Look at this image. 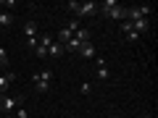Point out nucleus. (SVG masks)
Here are the masks:
<instances>
[{
    "label": "nucleus",
    "mask_w": 158,
    "mask_h": 118,
    "mask_svg": "<svg viewBox=\"0 0 158 118\" xmlns=\"http://www.w3.org/2000/svg\"><path fill=\"white\" fill-rule=\"evenodd\" d=\"M98 13H103L106 18H116V21H121V18L127 16V8H121L116 0H106V3L98 6Z\"/></svg>",
    "instance_id": "f257e3e1"
},
{
    "label": "nucleus",
    "mask_w": 158,
    "mask_h": 118,
    "mask_svg": "<svg viewBox=\"0 0 158 118\" xmlns=\"http://www.w3.org/2000/svg\"><path fill=\"white\" fill-rule=\"evenodd\" d=\"M69 11H74L77 16H95V13H98V3H92V0H87V3L69 0Z\"/></svg>",
    "instance_id": "f03ea898"
},
{
    "label": "nucleus",
    "mask_w": 158,
    "mask_h": 118,
    "mask_svg": "<svg viewBox=\"0 0 158 118\" xmlns=\"http://www.w3.org/2000/svg\"><path fill=\"white\" fill-rule=\"evenodd\" d=\"M21 108V97H8L0 95V113H16Z\"/></svg>",
    "instance_id": "7ed1b4c3"
},
{
    "label": "nucleus",
    "mask_w": 158,
    "mask_h": 118,
    "mask_svg": "<svg viewBox=\"0 0 158 118\" xmlns=\"http://www.w3.org/2000/svg\"><path fill=\"white\" fill-rule=\"evenodd\" d=\"M50 81H53V71H40V73H34V87H37V92H48V87H50Z\"/></svg>",
    "instance_id": "20e7f679"
},
{
    "label": "nucleus",
    "mask_w": 158,
    "mask_h": 118,
    "mask_svg": "<svg viewBox=\"0 0 158 118\" xmlns=\"http://www.w3.org/2000/svg\"><path fill=\"white\" fill-rule=\"evenodd\" d=\"M50 42H53V39L48 37V34H42L40 42H37V47H34V55H37V58H48V47H50Z\"/></svg>",
    "instance_id": "39448f33"
},
{
    "label": "nucleus",
    "mask_w": 158,
    "mask_h": 118,
    "mask_svg": "<svg viewBox=\"0 0 158 118\" xmlns=\"http://www.w3.org/2000/svg\"><path fill=\"white\" fill-rule=\"evenodd\" d=\"M129 24H132V29H135L137 34H142V32L150 29V18H135V21H129Z\"/></svg>",
    "instance_id": "423d86ee"
},
{
    "label": "nucleus",
    "mask_w": 158,
    "mask_h": 118,
    "mask_svg": "<svg viewBox=\"0 0 158 118\" xmlns=\"http://www.w3.org/2000/svg\"><path fill=\"white\" fill-rule=\"evenodd\" d=\"M121 32H124V37L129 39V42H137V39H140V34H137L135 29H132V24H129V21H124V24H121Z\"/></svg>",
    "instance_id": "0eeeda50"
},
{
    "label": "nucleus",
    "mask_w": 158,
    "mask_h": 118,
    "mask_svg": "<svg viewBox=\"0 0 158 118\" xmlns=\"http://www.w3.org/2000/svg\"><path fill=\"white\" fill-rule=\"evenodd\" d=\"M95 76L106 81L108 79V66H106V58H98V68H95Z\"/></svg>",
    "instance_id": "6e6552de"
},
{
    "label": "nucleus",
    "mask_w": 158,
    "mask_h": 118,
    "mask_svg": "<svg viewBox=\"0 0 158 118\" xmlns=\"http://www.w3.org/2000/svg\"><path fill=\"white\" fill-rule=\"evenodd\" d=\"M13 79H16V73H13V71H8L6 76L0 73V92H6L8 87H11V81H13Z\"/></svg>",
    "instance_id": "1a4fd4ad"
},
{
    "label": "nucleus",
    "mask_w": 158,
    "mask_h": 118,
    "mask_svg": "<svg viewBox=\"0 0 158 118\" xmlns=\"http://www.w3.org/2000/svg\"><path fill=\"white\" fill-rule=\"evenodd\" d=\"M79 55L82 58H95V45L92 42H85V45L79 47Z\"/></svg>",
    "instance_id": "9d476101"
},
{
    "label": "nucleus",
    "mask_w": 158,
    "mask_h": 118,
    "mask_svg": "<svg viewBox=\"0 0 158 118\" xmlns=\"http://www.w3.org/2000/svg\"><path fill=\"white\" fill-rule=\"evenodd\" d=\"M63 53H66V50H63V45H58V42H50V47H48V55H50V58H61Z\"/></svg>",
    "instance_id": "9b49d317"
},
{
    "label": "nucleus",
    "mask_w": 158,
    "mask_h": 118,
    "mask_svg": "<svg viewBox=\"0 0 158 118\" xmlns=\"http://www.w3.org/2000/svg\"><path fill=\"white\" fill-rule=\"evenodd\" d=\"M24 34H27L29 39L37 37V21H27V24H24Z\"/></svg>",
    "instance_id": "f8f14e48"
},
{
    "label": "nucleus",
    "mask_w": 158,
    "mask_h": 118,
    "mask_svg": "<svg viewBox=\"0 0 158 118\" xmlns=\"http://www.w3.org/2000/svg\"><path fill=\"white\" fill-rule=\"evenodd\" d=\"M79 47H82V42H79L77 37H71L66 45H63V50H69V53H79Z\"/></svg>",
    "instance_id": "ddd939ff"
},
{
    "label": "nucleus",
    "mask_w": 158,
    "mask_h": 118,
    "mask_svg": "<svg viewBox=\"0 0 158 118\" xmlns=\"http://www.w3.org/2000/svg\"><path fill=\"white\" fill-rule=\"evenodd\" d=\"M74 37H77L79 42H82V45H85V42H90V32H87V29H82V26H79L77 32H74Z\"/></svg>",
    "instance_id": "4468645a"
},
{
    "label": "nucleus",
    "mask_w": 158,
    "mask_h": 118,
    "mask_svg": "<svg viewBox=\"0 0 158 118\" xmlns=\"http://www.w3.org/2000/svg\"><path fill=\"white\" fill-rule=\"evenodd\" d=\"M71 37H74V34H71V32H69V29H66V26H63V29H61V32H58V45H66V42H69V39H71Z\"/></svg>",
    "instance_id": "2eb2a0df"
},
{
    "label": "nucleus",
    "mask_w": 158,
    "mask_h": 118,
    "mask_svg": "<svg viewBox=\"0 0 158 118\" xmlns=\"http://www.w3.org/2000/svg\"><path fill=\"white\" fill-rule=\"evenodd\" d=\"M11 24H13L11 13H0V29H3V26H11Z\"/></svg>",
    "instance_id": "dca6fc26"
},
{
    "label": "nucleus",
    "mask_w": 158,
    "mask_h": 118,
    "mask_svg": "<svg viewBox=\"0 0 158 118\" xmlns=\"http://www.w3.org/2000/svg\"><path fill=\"white\" fill-rule=\"evenodd\" d=\"M0 68H8V53H6V47H0Z\"/></svg>",
    "instance_id": "f3484780"
},
{
    "label": "nucleus",
    "mask_w": 158,
    "mask_h": 118,
    "mask_svg": "<svg viewBox=\"0 0 158 118\" xmlns=\"http://www.w3.org/2000/svg\"><path fill=\"white\" fill-rule=\"evenodd\" d=\"M82 95H90V81H82Z\"/></svg>",
    "instance_id": "a211bd4d"
},
{
    "label": "nucleus",
    "mask_w": 158,
    "mask_h": 118,
    "mask_svg": "<svg viewBox=\"0 0 158 118\" xmlns=\"http://www.w3.org/2000/svg\"><path fill=\"white\" fill-rule=\"evenodd\" d=\"M16 118H27V110H24V108H19V110H16Z\"/></svg>",
    "instance_id": "6ab92c4d"
},
{
    "label": "nucleus",
    "mask_w": 158,
    "mask_h": 118,
    "mask_svg": "<svg viewBox=\"0 0 158 118\" xmlns=\"http://www.w3.org/2000/svg\"><path fill=\"white\" fill-rule=\"evenodd\" d=\"M135 118H153L150 113H142V116H135Z\"/></svg>",
    "instance_id": "aec40b11"
},
{
    "label": "nucleus",
    "mask_w": 158,
    "mask_h": 118,
    "mask_svg": "<svg viewBox=\"0 0 158 118\" xmlns=\"http://www.w3.org/2000/svg\"><path fill=\"white\" fill-rule=\"evenodd\" d=\"M0 32H3V29H0Z\"/></svg>",
    "instance_id": "412c9836"
},
{
    "label": "nucleus",
    "mask_w": 158,
    "mask_h": 118,
    "mask_svg": "<svg viewBox=\"0 0 158 118\" xmlns=\"http://www.w3.org/2000/svg\"><path fill=\"white\" fill-rule=\"evenodd\" d=\"M0 118H3V116H0Z\"/></svg>",
    "instance_id": "4be33fe9"
}]
</instances>
